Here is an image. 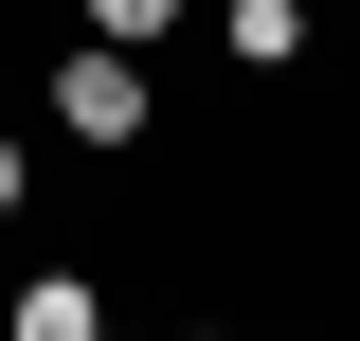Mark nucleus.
Segmentation results:
<instances>
[{
  "mask_svg": "<svg viewBox=\"0 0 360 341\" xmlns=\"http://www.w3.org/2000/svg\"><path fill=\"white\" fill-rule=\"evenodd\" d=\"M54 126H72V144H144V72H127L108 36H90V54H54Z\"/></svg>",
  "mask_w": 360,
  "mask_h": 341,
  "instance_id": "1",
  "label": "nucleus"
},
{
  "mask_svg": "<svg viewBox=\"0 0 360 341\" xmlns=\"http://www.w3.org/2000/svg\"><path fill=\"white\" fill-rule=\"evenodd\" d=\"M18 341H108V305H90L72 269H37V288H18Z\"/></svg>",
  "mask_w": 360,
  "mask_h": 341,
  "instance_id": "2",
  "label": "nucleus"
},
{
  "mask_svg": "<svg viewBox=\"0 0 360 341\" xmlns=\"http://www.w3.org/2000/svg\"><path fill=\"white\" fill-rule=\"evenodd\" d=\"M234 54H252V72H288V54H307V0H234Z\"/></svg>",
  "mask_w": 360,
  "mask_h": 341,
  "instance_id": "3",
  "label": "nucleus"
},
{
  "mask_svg": "<svg viewBox=\"0 0 360 341\" xmlns=\"http://www.w3.org/2000/svg\"><path fill=\"white\" fill-rule=\"evenodd\" d=\"M90 36H108V54H144V36H180V0H90Z\"/></svg>",
  "mask_w": 360,
  "mask_h": 341,
  "instance_id": "4",
  "label": "nucleus"
},
{
  "mask_svg": "<svg viewBox=\"0 0 360 341\" xmlns=\"http://www.w3.org/2000/svg\"><path fill=\"white\" fill-rule=\"evenodd\" d=\"M0 215H18V144H0Z\"/></svg>",
  "mask_w": 360,
  "mask_h": 341,
  "instance_id": "5",
  "label": "nucleus"
}]
</instances>
